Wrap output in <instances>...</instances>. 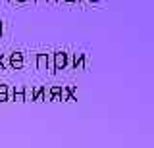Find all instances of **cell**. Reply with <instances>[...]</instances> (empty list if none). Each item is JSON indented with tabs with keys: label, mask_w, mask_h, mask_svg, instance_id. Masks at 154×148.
<instances>
[{
	"label": "cell",
	"mask_w": 154,
	"mask_h": 148,
	"mask_svg": "<svg viewBox=\"0 0 154 148\" xmlns=\"http://www.w3.org/2000/svg\"><path fill=\"white\" fill-rule=\"evenodd\" d=\"M52 64H54V69H64L67 65V52H54L52 54Z\"/></svg>",
	"instance_id": "6da1fadb"
},
{
	"label": "cell",
	"mask_w": 154,
	"mask_h": 148,
	"mask_svg": "<svg viewBox=\"0 0 154 148\" xmlns=\"http://www.w3.org/2000/svg\"><path fill=\"white\" fill-rule=\"evenodd\" d=\"M60 102H75V87H62Z\"/></svg>",
	"instance_id": "7a4b0ae2"
},
{
	"label": "cell",
	"mask_w": 154,
	"mask_h": 148,
	"mask_svg": "<svg viewBox=\"0 0 154 148\" xmlns=\"http://www.w3.org/2000/svg\"><path fill=\"white\" fill-rule=\"evenodd\" d=\"M23 54L21 52H12L10 54V65H12V69H21L23 68Z\"/></svg>",
	"instance_id": "3957f363"
},
{
	"label": "cell",
	"mask_w": 154,
	"mask_h": 148,
	"mask_svg": "<svg viewBox=\"0 0 154 148\" xmlns=\"http://www.w3.org/2000/svg\"><path fill=\"white\" fill-rule=\"evenodd\" d=\"M85 65H87V56L85 54H73V68L85 69Z\"/></svg>",
	"instance_id": "277c9868"
},
{
	"label": "cell",
	"mask_w": 154,
	"mask_h": 148,
	"mask_svg": "<svg viewBox=\"0 0 154 148\" xmlns=\"http://www.w3.org/2000/svg\"><path fill=\"white\" fill-rule=\"evenodd\" d=\"M46 96V89L45 87H37V89H33V100L35 102H42Z\"/></svg>",
	"instance_id": "5b68a950"
},
{
	"label": "cell",
	"mask_w": 154,
	"mask_h": 148,
	"mask_svg": "<svg viewBox=\"0 0 154 148\" xmlns=\"http://www.w3.org/2000/svg\"><path fill=\"white\" fill-rule=\"evenodd\" d=\"M14 100L16 102H25V87L14 89Z\"/></svg>",
	"instance_id": "8992f818"
},
{
	"label": "cell",
	"mask_w": 154,
	"mask_h": 148,
	"mask_svg": "<svg viewBox=\"0 0 154 148\" xmlns=\"http://www.w3.org/2000/svg\"><path fill=\"white\" fill-rule=\"evenodd\" d=\"M48 54H37V69H46Z\"/></svg>",
	"instance_id": "52a82bcc"
},
{
	"label": "cell",
	"mask_w": 154,
	"mask_h": 148,
	"mask_svg": "<svg viewBox=\"0 0 154 148\" xmlns=\"http://www.w3.org/2000/svg\"><path fill=\"white\" fill-rule=\"evenodd\" d=\"M0 102H8V90H0Z\"/></svg>",
	"instance_id": "ba28073f"
},
{
	"label": "cell",
	"mask_w": 154,
	"mask_h": 148,
	"mask_svg": "<svg viewBox=\"0 0 154 148\" xmlns=\"http://www.w3.org/2000/svg\"><path fill=\"white\" fill-rule=\"evenodd\" d=\"M60 90H62V87H58V85H54V87L50 89V94H60Z\"/></svg>",
	"instance_id": "9c48e42d"
},
{
	"label": "cell",
	"mask_w": 154,
	"mask_h": 148,
	"mask_svg": "<svg viewBox=\"0 0 154 148\" xmlns=\"http://www.w3.org/2000/svg\"><path fill=\"white\" fill-rule=\"evenodd\" d=\"M2 31H4V27H2V20H0V35H2Z\"/></svg>",
	"instance_id": "30bf717a"
},
{
	"label": "cell",
	"mask_w": 154,
	"mask_h": 148,
	"mask_svg": "<svg viewBox=\"0 0 154 148\" xmlns=\"http://www.w3.org/2000/svg\"><path fill=\"white\" fill-rule=\"evenodd\" d=\"M46 2H48V4H56L58 0H46Z\"/></svg>",
	"instance_id": "8fae6325"
},
{
	"label": "cell",
	"mask_w": 154,
	"mask_h": 148,
	"mask_svg": "<svg viewBox=\"0 0 154 148\" xmlns=\"http://www.w3.org/2000/svg\"><path fill=\"white\" fill-rule=\"evenodd\" d=\"M64 2H67V4H71V2H77V0H64Z\"/></svg>",
	"instance_id": "7c38bea8"
},
{
	"label": "cell",
	"mask_w": 154,
	"mask_h": 148,
	"mask_svg": "<svg viewBox=\"0 0 154 148\" xmlns=\"http://www.w3.org/2000/svg\"><path fill=\"white\" fill-rule=\"evenodd\" d=\"M35 2H37V4H41V2H46V0H35Z\"/></svg>",
	"instance_id": "4fadbf2b"
},
{
	"label": "cell",
	"mask_w": 154,
	"mask_h": 148,
	"mask_svg": "<svg viewBox=\"0 0 154 148\" xmlns=\"http://www.w3.org/2000/svg\"><path fill=\"white\" fill-rule=\"evenodd\" d=\"M89 2H100V0H89Z\"/></svg>",
	"instance_id": "5bb4252c"
},
{
	"label": "cell",
	"mask_w": 154,
	"mask_h": 148,
	"mask_svg": "<svg viewBox=\"0 0 154 148\" xmlns=\"http://www.w3.org/2000/svg\"><path fill=\"white\" fill-rule=\"evenodd\" d=\"M0 2H10V0H0Z\"/></svg>",
	"instance_id": "9a60e30c"
}]
</instances>
